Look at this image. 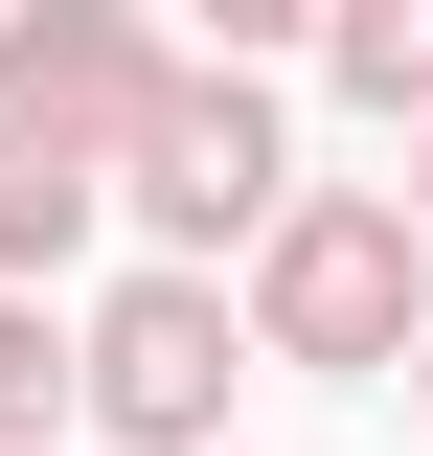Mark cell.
<instances>
[{
	"label": "cell",
	"mask_w": 433,
	"mask_h": 456,
	"mask_svg": "<svg viewBox=\"0 0 433 456\" xmlns=\"http://www.w3.org/2000/svg\"><path fill=\"white\" fill-rule=\"evenodd\" d=\"M251 342H274V365H320V388L411 365V342H433V251H411V206H388V183H297L274 251H251Z\"/></svg>",
	"instance_id": "obj_1"
},
{
	"label": "cell",
	"mask_w": 433,
	"mask_h": 456,
	"mask_svg": "<svg viewBox=\"0 0 433 456\" xmlns=\"http://www.w3.org/2000/svg\"><path fill=\"white\" fill-rule=\"evenodd\" d=\"M114 206L160 228V274L274 251V206H297V160H274V92H251V69H160V114L114 137Z\"/></svg>",
	"instance_id": "obj_2"
},
{
	"label": "cell",
	"mask_w": 433,
	"mask_h": 456,
	"mask_svg": "<svg viewBox=\"0 0 433 456\" xmlns=\"http://www.w3.org/2000/svg\"><path fill=\"white\" fill-rule=\"evenodd\" d=\"M69 411L137 456H228V274H114L69 342Z\"/></svg>",
	"instance_id": "obj_3"
},
{
	"label": "cell",
	"mask_w": 433,
	"mask_h": 456,
	"mask_svg": "<svg viewBox=\"0 0 433 456\" xmlns=\"http://www.w3.org/2000/svg\"><path fill=\"white\" fill-rule=\"evenodd\" d=\"M137 114H160V23H137V0H23V23H0V137H46V160L114 183Z\"/></svg>",
	"instance_id": "obj_4"
},
{
	"label": "cell",
	"mask_w": 433,
	"mask_h": 456,
	"mask_svg": "<svg viewBox=\"0 0 433 456\" xmlns=\"http://www.w3.org/2000/svg\"><path fill=\"white\" fill-rule=\"evenodd\" d=\"M92 206H114L92 160H46V137H0V297H46V274H69V228H92Z\"/></svg>",
	"instance_id": "obj_5"
},
{
	"label": "cell",
	"mask_w": 433,
	"mask_h": 456,
	"mask_svg": "<svg viewBox=\"0 0 433 456\" xmlns=\"http://www.w3.org/2000/svg\"><path fill=\"white\" fill-rule=\"evenodd\" d=\"M320 69H342L365 114H433V0H342V23H320Z\"/></svg>",
	"instance_id": "obj_6"
},
{
	"label": "cell",
	"mask_w": 433,
	"mask_h": 456,
	"mask_svg": "<svg viewBox=\"0 0 433 456\" xmlns=\"http://www.w3.org/2000/svg\"><path fill=\"white\" fill-rule=\"evenodd\" d=\"M69 434V342H46V297H0V456H46Z\"/></svg>",
	"instance_id": "obj_7"
},
{
	"label": "cell",
	"mask_w": 433,
	"mask_h": 456,
	"mask_svg": "<svg viewBox=\"0 0 433 456\" xmlns=\"http://www.w3.org/2000/svg\"><path fill=\"white\" fill-rule=\"evenodd\" d=\"M388 206H411V251H433V160H411V183H388Z\"/></svg>",
	"instance_id": "obj_8"
},
{
	"label": "cell",
	"mask_w": 433,
	"mask_h": 456,
	"mask_svg": "<svg viewBox=\"0 0 433 456\" xmlns=\"http://www.w3.org/2000/svg\"><path fill=\"white\" fill-rule=\"evenodd\" d=\"M411 388H433V342H411Z\"/></svg>",
	"instance_id": "obj_9"
}]
</instances>
